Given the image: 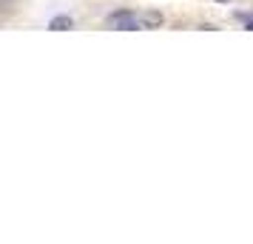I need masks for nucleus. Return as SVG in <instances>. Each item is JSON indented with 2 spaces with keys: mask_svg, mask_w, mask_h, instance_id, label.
Segmentation results:
<instances>
[{
  "mask_svg": "<svg viewBox=\"0 0 253 244\" xmlns=\"http://www.w3.org/2000/svg\"><path fill=\"white\" fill-rule=\"evenodd\" d=\"M105 23L111 29H117V32H137V29H142V14L131 12V9H120V12L108 14Z\"/></svg>",
  "mask_w": 253,
  "mask_h": 244,
  "instance_id": "nucleus-1",
  "label": "nucleus"
},
{
  "mask_svg": "<svg viewBox=\"0 0 253 244\" xmlns=\"http://www.w3.org/2000/svg\"><path fill=\"white\" fill-rule=\"evenodd\" d=\"M48 29L51 32H69V29H74V17L71 14H54L48 20Z\"/></svg>",
  "mask_w": 253,
  "mask_h": 244,
  "instance_id": "nucleus-2",
  "label": "nucleus"
},
{
  "mask_svg": "<svg viewBox=\"0 0 253 244\" xmlns=\"http://www.w3.org/2000/svg\"><path fill=\"white\" fill-rule=\"evenodd\" d=\"M165 23V17L160 12H145L142 14V29H160Z\"/></svg>",
  "mask_w": 253,
  "mask_h": 244,
  "instance_id": "nucleus-3",
  "label": "nucleus"
},
{
  "mask_svg": "<svg viewBox=\"0 0 253 244\" xmlns=\"http://www.w3.org/2000/svg\"><path fill=\"white\" fill-rule=\"evenodd\" d=\"M216 3H230V0H216Z\"/></svg>",
  "mask_w": 253,
  "mask_h": 244,
  "instance_id": "nucleus-4",
  "label": "nucleus"
}]
</instances>
